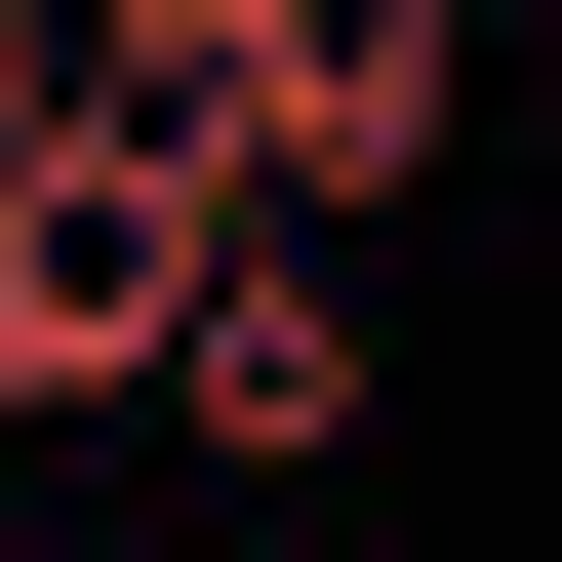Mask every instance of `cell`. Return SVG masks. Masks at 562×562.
<instances>
[{"label": "cell", "instance_id": "obj_4", "mask_svg": "<svg viewBox=\"0 0 562 562\" xmlns=\"http://www.w3.org/2000/svg\"><path fill=\"white\" fill-rule=\"evenodd\" d=\"M0 81H41V0H0Z\"/></svg>", "mask_w": 562, "mask_h": 562}, {"label": "cell", "instance_id": "obj_1", "mask_svg": "<svg viewBox=\"0 0 562 562\" xmlns=\"http://www.w3.org/2000/svg\"><path fill=\"white\" fill-rule=\"evenodd\" d=\"M241 241H281V201L201 161V81H0V442H81V402H161Z\"/></svg>", "mask_w": 562, "mask_h": 562}, {"label": "cell", "instance_id": "obj_3", "mask_svg": "<svg viewBox=\"0 0 562 562\" xmlns=\"http://www.w3.org/2000/svg\"><path fill=\"white\" fill-rule=\"evenodd\" d=\"M161 442H201V482H322V442H362V281L241 241V281H201V362H161Z\"/></svg>", "mask_w": 562, "mask_h": 562}, {"label": "cell", "instance_id": "obj_2", "mask_svg": "<svg viewBox=\"0 0 562 562\" xmlns=\"http://www.w3.org/2000/svg\"><path fill=\"white\" fill-rule=\"evenodd\" d=\"M442 121H482V0H201V161H241L281 241H362Z\"/></svg>", "mask_w": 562, "mask_h": 562}]
</instances>
